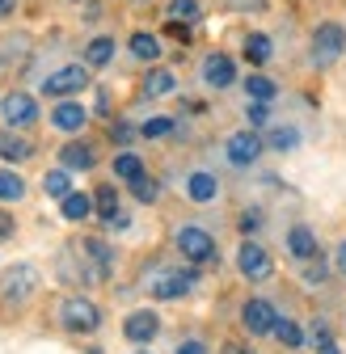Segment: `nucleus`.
I'll return each mask as SVG.
<instances>
[{
    "mask_svg": "<svg viewBox=\"0 0 346 354\" xmlns=\"http://www.w3.org/2000/svg\"><path fill=\"white\" fill-rule=\"evenodd\" d=\"M346 55V26L342 21H321L313 34H309V64L317 72L334 68L338 59Z\"/></svg>",
    "mask_w": 346,
    "mask_h": 354,
    "instance_id": "obj_1",
    "label": "nucleus"
},
{
    "mask_svg": "<svg viewBox=\"0 0 346 354\" xmlns=\"http://www.w3.org/2000/svg\"><path fill=\"white\" fill-rule=\"evenodd\" d=\"M89 64H64V68H55L47 80H42V93L47 97H55V102H64V97H76V93H84V88H89L93 80H89Z\"/></svg>",
    "mask_w": 346,
    "mask_h": 354,
    "instance_id": "obj_2",
    "label": "nucleus"
},
{
    "mask_svg": "<svg viewBox=\"0 0 346 354\" xmlns=\"http://www.w3.org/2000/svg\"><path fill=\"white\" fill-rule=\"evenodd\" d=\"M60 325L68 333H93L102 325V308L89 299V295H68L60 304Z\"/></svg>",
    "mask_w": 346,
    "mask_h": 354,
    "instance_id": "obj_3",
    "label": "nucleus"
},
{
    "mask_svg": "<svg viewBox=\"0 0 346 354\" xmlns=\"http://www.w3.org/2000/svg\"><path fill=\"white\" fill-rule=\"evenodd\" d=\"M194 283H199L194 270H182V266H165V270H156V274L148 279V291H152V299H182V295L194 291Z\"/></svg>",
    "mask_w": 346,
    "mask_h": 354,
    "instance_id": "obj_4",
    "label": "nucleus"
},
{
    "mask_svg": "<svg viewBox=\"0 0 346 354\" xmlns=\"http://www.w3.org/2000/svg\"><path fill=\"white\" fill-rule=\"evenodd\" d=\"M0 118H5V127H13V131L34 127V122L42 118V114H38V97L26 93V88H13V93L0 97Z\"/></svg>",
    "mask_w": 346,
    "mask_h": 354,
    "instance_id": "obj_5",
    "label": "nucleus"
},
{
    "mask_svg": "<svg viewBox=\"0 0 346 354\" xmlns=\"http://www.w3.org/2000/svg\"><path fill=\"white\" fill-rule=\"evenodd\" d=\"M173 245H178V253H182L190 266H207V261L215 257V236H211L207 228H199V224H186V228H178Z\"/></svg>",
    "mask_w": 346,
    "mask_h": 354,
    "instance_id": "obj_6",
    "label": "nucleus"
},
{
    "mask_svg": "<svg viewBox=\"0 0 346 354\" xmlns=\"http://www.w3.org/2000/svg\"><path fill=\"white\" fill-rule=\"evenodd\" d=\"M80 257H84V279L89 283H106L114 274V249L102 236H84L80 241Z\"/></svg>",
    "mask_w": 346,
    "mask_h": 354,
    "instance_id": "obj_7",
    "label": "nucleus"
},
{
    "mask_svg": "<svg viewBox=\"0 0 346 354\" xmlns=\"http://www.w3.org/2000/svg\"><path fill=\"white\" fill-rule=\"evenodd\" d=\"M34 291H38V270H34L30 261L13 266V270H5V279H0V299H5L9 308L26 304V299H30Z\"/></svg>",
    "mask_w": 346,
    "mask_h": 354,
    "instance_id": "obj_8",
    "label": "nucleus"
},
{
    "mask_svg": "<svg viewBox=\"0 0 346 354\" xmlns=\"http://www.w3.org/2000/svg\"><path fill=\"white\" fill-rule=\"evenodd\" d=\"M266 152V140L257 136L253 127H245V131H233V136L224 140V156L237 165V169H249V165H257V156Z\"/></svg>",
    "mask_w": 346,
    "mask_h": 354,
    "instance_id": "obj_9",
    "label": "nucleus"
},
{
    "mask_svg": "<svg viewBox=\"0 0 346 354\" xmlns=\"http://www.w3.org/2000/svg\"><path fill=\"white\" fill-rule=\"evenodd\" d=\"M237 270L249 279V283H266L275 274V257L266 253V245H257V241H245L237 249Z\"/></svg>",
    "mask_w": 346,
    "mask_h": 354,
    "instance_id": "obj_10",
    "label": "nucleus"
},
{
    "mask_svg": "<svg viewBox=\"0 0 346 354\" xmlns=\"http://www.w3.org/2000/svg\"><path fill=\"white\" fill-rule=\"evenodd\" d=\"M275 321H279V313H275L271 299L253 295V299L241 304V325H245L249 337H271V333H275Z\"/></svg>",
    "mask_w": 346,
    "mask_h": 354,
    "instance_id": "obj_11",
    "label": "nucleus"
},
{
    "mask_svg": "<svg viewBox=\"0 0 346 354\" xmlns=\"http://www.w3.org/2000/svg\"><path fill=\"white\" fill-rule=\"evenodd\" d=\"M203 84H207V88H215V93L233 88V84H237V64H233V55L211 51V55L203 59Z\"/></svg>",
    "mask_w": 346,
    "mask_h": 354,
    "instance_id": "obj_12",
    "label": "nucleus"
},
{
    "mask_svg": "<svg viewBox=\"0 0 346 354\" xmlns=\"http://www.w3.org/2000/svg\"><path fill=\"white\" fill-rule=\"evenodd\" d=\"M156 333H161V317L152 313V308H140V313H131L122 321V337L136 342V346H148Z\"/></svg>",
    "mask_w": 346,
    "mask_h": 354,
    "instance_id": "obj_13",
    "label": "nucleus"
},
{
    "mask_svg": "<svg viewBox=\"0 0 346 354\" xmlns=\"http://www.w3.org/2000/svg\"><path fill=\"white\" fill-rule=\"evenodd\" d=\"M84 122H89V110H84L76 97L55 102V110H51V127H55V131H64V136H76V131H84Z\"/></svg>",
    "mask_w": 346,
    "mask_h": 354,
    "instance_id": "obj_14",
    "label": "nucleus"
},
{
    "mask_svg": "<svg viewBox=\"0 0 346 354\" xmlns=\"http://www.w3.org/2000/svg\"><path fill=\"white\" fill-rule=\"evenodd\" d=\"M287 253H291L295 261H309V257H317V253H321V245H317V232H313L309 224H291V228H287Z\"/></svg>",
    "mask_w": 346,
    "mask_h": 354,
    "instance_id": "obj_15",
    "label": "nucleus"
},
{
    "mask_svg": "<svg viewBox=\"0 0 346 354\" xmlns=\"http://www.w3.org/2000/svg\"><path fill=\"white\" fill-rule=\"evenodd\" d=\"M241 55H245L253 68H266V64L275 59V38H271V34H262V30L245 34V42H241Z\"/></svg>",
    "mask_w": 346,
    "mask_h": 354,
    "instance_id": "obj_16",
    "label": "nucleus"
},
{
    "mask_svg": "<svg viewBox=\"0 0 346 354\" xmlns=\"http://www.w3.org/2000/svg\"><path fill=\"white\" fill-rule=\"evenodd\" d=\"M140 93L148 97V102H156V97H169V93H178V76H173L169 68H148V76H144V84H140Z\"/></svg>",
    "mask_w": 346,
    "mask_h": 354,
    "instance_id": "obj_17",
    "label": "nucleus"
},
{
    "mask_svg": "<svg viewBox=\"0 0 346 354\" xmlns=\"http://www.w3.org/2000/svg\"><path fill=\"white\" fill-rule=\"evenodd\" d=\"M60 165H64V169L89 173V169L98 165V152H93V144H84V140H68V144L60 148Z\"/></svg>",
    "mask_w": 346,
    "mask_h": 354,
    "instance_id": "obj_18",
    "label": "nucleus"
},
{
    "mask_svg": "<svg viewBox=\"0 0 346 354\" xmlns=\"http://www.w3.org/2000/svg\"><path fill=\"white\" fill-rule=\"evenodd\" d=\"M215 194H220L215 173H207V169L186 173V198H190V203H215Z\"/></svg>",
    "mask_w": 346,
    "mask_h": 354,
    "instance_id": "obj_19",
    "label": "nucleus"
},
{
    "mask_svg": "<svg viewBox=\"0 0 346 354\" xmlns=\"http://www.w3.org/2000/svg\"><path fill=\"white\" fill-rule=\"evenodd\" d=\"M127 51H131L140 64H156L165 51H161V38L152 34V30H136L131 38H127Z\"/></svg>",
    "mask_w": 346,
    "mask_h": 354,
    "instance_id": "obj_20",
    "label": "nucleus"
},
{
    "mask_svg": "<svg viewBox=\"0 0 346 354\" xmlns=\"http://www.w3.org/2000/svg\"><path fill=\"white\" fill-rule=\"evenodd\" d=\"M114 51H118V42L110 34H98V38L84 42V64H89V68H110L114 64Z\"/></svg>",
    "mask_w": 346,
    "mask_h": 354,
    "instance_id": "obj_21",
    "label": "nucleus"
},
{
    "mask_svg": "<svg viewBox=\"0 0 346 354\" xmlns=\"http://www.w3.org/2000/svg\"><path fill=\"white\" fill-rule=\"evenodd\" d=\"M0 156L13 160V165H21V160H30V156H34V144H30L26 136H17L13 127H5V131H0Z\"/></svg>",
    "mask_w": 346,
    "mask_h": 354,
    "instance_id": "obj_22",
    "label": "nucleus"
},
{
    "mask_svg": "<svg viewBox=\"0 0 346 354\" xmlns=\"http://www.w3.org/2000/svg\"><path fill=\"white\" fill-rule=\"evenodd\" d=\"M98 207H93V198L89 194H80V190H72L68 198H60V215L68 219V224H84V219H89Z\"/></svg>",
    "mask_w": 346,
    "mask_h": 354,
    "instance_id": "obj_23",
    "label": "nucleus"
},
{
    "mask_svg": "<svg viewBox=\"0 0 346 354\" xmlns=\"http://www.w3.org/2000/svg\"><path fill=\"white\" fill-rule=\"evenodd\" d=\"M165 21L199 26L203 21V5H199V0H169V5H165Z\"/></svg>",
    "mask_w": 346,
    "mask_h": 354,
    "instance_id": "obj_24",
    "label": "nucleus"
},
{
    "mask_svg": "<svg viewBox=\"0 0 346 354\" xmlns=\"http://www.w3.org/2000/svg\"><path fill=\"white\" fill-rule=\"evenodd\" d=\"M114 177H118V182H127V186H131L136 177H144L140 152H118V156H114Z\"/></svg>",
    "mask_w": 346,
    "mask_h": 354,
    "instance_id": "obj_25",
    "label": "nucleus"
},
{
    "mask_svg": "<svg viewBox=\"0 0 346 354\" xmlns=\"http://www.w3.org/2000/svg\"><path fill=\"white\" fill-rule=\"evenodd\" d=\"M245 93H249V102H275L279 84H275L271 76H262V72H249V80H245Z\"/></svg>",
    "mask_w": 346,
    "mask_h": 354,
    "instance_id": "obj_26",
    "label": "nucleus"
},
{
    "mask_svg": "<svg viewBox=\"0 0 346 354\" xmlns=\"http://www.w3.org/2000/svg\"><path fill=\"white\" fill-rule=\"evenodd\" d=\"M93 207H98V219H102V224H110V219L118 215V190H114V186H98Z\"/></svg>",
    "mask_w": 346,
    "mask_h": 354,
    "instance_id": "obj_27",
    "label": "nucleus"
},
{
    "mask_svg": "<svg viewBox=\"0 0 346 354\" xmlns=\"http://www.w3.org/2000/svg\"><path fill=\"white\" fill-rule=\"evenodd\" d=\"M173 131H178V118H173V114H156V118H148L140 127V136L144 140H165V136H173Z\"/></svg>",
    "mask_w": 346,
    "mask_h": 354,
    "instance_id": "obj_28",
    "label": "nucleus"
},
{
    "mask_svg": "<svg viewBox=\"0 0 346 354\" xmlns=\"http://www.w3.org/2000/svg\"><path fill=\"white\" fill-rule=\"evenodd\" d=\"M21 194H26L21 173H13V169H0V203H17Z\"/></svg>",
    "mask_w": 346,
    "mask_h": 354,
    "instance_id": "obj_29",
    "label": "nucleus"
},
{
    "mask_svg": "<svg viewBox=\"0 0 346 354\" xmlns=\"http://www.w3.org/2000/svg\"><path fill=\"white\" fill-rule=\"evenodd\" d=\"M266 148H271V152H291V148H300V131H295V127H275L271 136H266Z\"/></svg>",
    "mask_w": 346,
    "mask_h": 354,
    "instance_id": "obj_30",
    "label": "nucleus"
},
{
    "mask_svg": "<svg viewBox=\"0 0 346 354\" xmlns=\"http://www.w3.org/2000/svg\"><path fill=\"white\" fill-rule=\"evenodd\" d=\"M42 190H47L51 198H68V194H72V177H68V169H51L47 177H42Z\"/></svg>",
    "mask_w": 346,
    "mask_h": 354,
    "instance_id": "obj_31",
    "label": "nucleus"
},
{
    "mask_svg": "<svg viewBox=\"0 0 346 354\" xmlns=\"http://www.w3.org/2000/svg\"><path fill=\"white\" fill-rule=\"evenodd\" d=\"M275 337H279V342H283L287 350L304 346V329H300V325H295L291 317H279V321H275Z\"/></svg>",
    "mask_w": 346,
    "mask_h": 354,
    "instance_id": "obj_32",
    "label": "nucleus"
},
{
    "mask_svg": "<svg viewBox=\"0 0 346 354\" xmlns=\"http://www.w3.org/2000/svg\"><path fill=\"white\" fill-rule=\"evenodd\" d=\"M313 346H317V354H342L338 342L329 337V325L325 321H313Z\"/></svg>",
    "mask_w": 346,
    "mask_h": 354,
    "instance_id": "obj_33",
    "label": "nucleus"
},
{
    "mask_svg": "<svg viewBox=\"0 0 346 354\" xmlns=\"http://www.w3.org/2000/svg\"><path fill=\"white\" fill-rule=\"evenodd\" d=\"M131 194H136L140 203H156V198H161V186L144 173V177H136V182H131Z\"/></svg>",
    "mask_w": 346,
    "mask_h": 354,
    "instance_id": "obj_34",
    "label": "nucleus"
},
{
    "mask_svg": "<svg viewBox=\"0 0 346 354\" xmlns=\"http://www.w3.org/2000/svg\"><path fill=\"white\" fill-rule=\"evenodd\" d=\"M245 118H249L253 131L266 127V122H271V102H249V106H245Z\"/></svg>",
    "mask_w": 346,
    "mask_h": 354,
    "instance_id": "obj_35",
    "label": "nucleus"
},
{
    "mask_svg": "<svg viewBox=\"0 0 346 354\" xmlns=\"http://www.w3.org/2000/svg\"><path fill=\"white\" fill-rule=\"evenodd\" d=\"M224 9L228 13H266L271 0H224Z\"/></svg>",
    "mask_w": 346,
    "mask_h": 354,
    "instance_id": "obj_36",
    "label": "nucleus"
},
{
    "mask_svg": "<svg viewBox=\"0 0 346 354\" xmlns=\"http://www.w3.org/2000/svg\"><path fill=\"white\" fill-rule=\"evenodd\" d=\"M325 274H329V266H325V257H321V253L304 261V283H325Z\"/></svg>",
    "mask_w": 346,
    "mask_h": 354,
    "instance_id": "obj_37",
    "label": "nucleus"
},
{
    "mask_svg": "<svg viewBox=\"0 0 346 354\" xmlns=\"http://www.w3.org/2000/svg\"><path fill=\"white\" fill-rule=\"evenodd\" d=\"M262 224H266V219H262V211H257V207H245V211H241V219H237V228H241L245 236H249V232H257Z\"/></svg>",
    "mask_w": 346,
    "mask_h": 354,
    "instance_id": "obj_38",
    "label": "nucleus"
},
{
    "mask_svg": "<svg viewBox=\"0 0 346 354\" xmlns=\"http://www.w3.org/2000/svg\"><path fill=\"white\" fill-rule=\"evenodd\" d=\"M110 136H114L118 144H127V140H136L140 131H136V127H127V122H114V127H110Z\"/></svg>",
    "mask_w": 346,
    "mask_h": 354,
    "instance_id": "obj_39",
    "label": "nucleus"
},
{
    "mask_svg": "<svg viewBox=\"0 0 346 354\" xmlns=\"http://www.w3.org/2000/svg\"><path fill=\"white\" fill-rule=\"evenodd\" d=\"M173 354H207V346H203L199 337H186V342H182L178 350H173Z\"/></svg>",
    "mask_w": 346,
    "mask_h": 354,
    "instance_id": "obj_40",
    "label": "nucleus"
},
{
    "mask_svg": "<svg viewBox=\"0 0 346 354\" xmlns=\"http://www.w3.org/2000/svg\"><path fill=\"white\" fill-rule=\"evenodd\" d=\"M9 236H13V215L0 211V241H9Z\"/></svg>",
    "mask_w": 346,
    "mask_h": 354,
    "instance_id": "obj_41",
    "label": "nucleus"
},
{
    "mask_svg": "<svg viewBox=\"0 0 346 354\" xmlns=\"http://www.w3.org/2000/svg\"><path fill=\"white\" fill-rule=\"evenodd\" d=\"M17 13V0H0V21H9Z\"/></svg>",
    "mask_w": 346,
    "mask_h": 354,
    "instance_id": "obj_42",
    "label": "nucleus"
},
{
    "mask_svg": "<svg viewBox=\"0 0 346 354\" xmlns=\"http://www.w3.org/2000/svg\"><path fill=\"white\" fill-rule=\"evenodd\" d=\"M127 224H131V215H127V211H118V215L110 219V224H106V228H127Z\"/></svg>",
    "mask_w": 346,
    "mask_h": 354,
    "instance_id": "obj_43",
    "label": "nucleus"
},
{
    "mask_svg": "<svg viewBox=\"0 0 346 354\" xmlns=\"http://www.w3.org/2000/svg\"><path fill=\"white\" fill-rule=\"evenodd\" d=\"M338 274H342V279H346V241H342V245H338Z\"/></svg>",
    "mask_w": 346,
    "mask_h": 354,
    "instance_id": "obj_44",
    "label": "nucleus"
},
{
    "mask_svg": "<svg viewBox=\"0 0 346 354\" xmlns=\"http://www.w3.org/2000/svg\"><path fill=\"white\" fill-rule=\"evenodd\" d=\"M224 354H249V350H245L241 342H228V346H224Z\"/></svg>",
    "mask_w": 346,
    "mask_h": 354,
    "instance_id": "obj_45",
    "label": "nucleus"
},
{
    "mask_svg": "<svg viewBox=\"0 0 346 354\" xmlns=\"http://www.w3.org/2000/svg\"><path fill=\"white\" fill-rule=\"evenodd\" d=\"M136 5H148V0H136Z\"/></svg>",
    "mask_w": 346,
    "mask_h": 354,
    "instance_id": "obj_46",
    "label": "nucleus"
},
{
    "mask_svg": "<svg viewBox=\"0 0 346 354\" xmlns=\"http://www.w3.org/2000/svg\"><path fill=\"white\" fill-rule=\"evenodd\" d=\"M136 354H148V350H136Z\"/></svg>",
    "mask_w": 346,
    "mask_h": 354,
    "instance_id": "obj_47",
    "label": "nucleus"
}]
</instances>
